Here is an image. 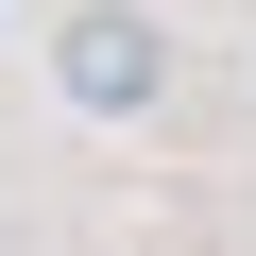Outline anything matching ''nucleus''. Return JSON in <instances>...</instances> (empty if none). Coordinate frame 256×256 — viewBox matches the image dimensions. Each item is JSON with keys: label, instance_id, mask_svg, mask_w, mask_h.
Masks as SVG:
<instances>
[{"label": "nucleus", "instance_id": "1", "mask_svg": "<svg viewBox=\"0 0 256 256\" xmlns=\"http://www.w3.org/2000/svg\"><path fill=\"white\" fill-rule=\"evenodd\" d=\"M52 102L68 120H154L171 102V18L154 0H68L52 18Z\"/></svg>", "mask_w": 256, "mask_h": 256}]
</instances>
